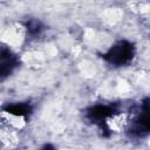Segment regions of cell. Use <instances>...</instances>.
I'll return each instance as SVG.
<instances>
[{
	"label": "cell",
	"mask_w": 150,
	"mask_h": 150,
	"mask_svg": "<svg viewBox=\"0 0 150 150\" xmlns=\"http://www.w3.org/2000/svg\"><path fill=\"white\" fill-rule=\"evenodd\" d=\"M132 56H134V47L130 42L127 41L117 42L105 54V59L116 66H122L128 63L132 59Z\"/></svg>",
	"instance_id": "6da1fadb"
},
{
	"label": "cell",
	"mask_w": 150,
	"mask_h": 150,
	"mask_svg": "<svg viewBox=\"0 0 150 150\" xmlns=\"http://www.w3.org/2000/svg\"><path fill=\"white\" fill-rule=\"evenodd\" d=\"M135 122H136L135 124H136L137 131L139 134L150 131V103H146L143 105L142 111L139 112Z\"/></svg>",
	"instance_id": "7a4b0ae2"
},
{
	"label": "cell",
	"mask_w": 150,
	"mask_h": 150,
	"mask_svg": "<svg viewBox=\"0 0 150 150\" xmlns=\"http://www.w3.org/2000/svg\"><path fill=\"white\" fill-rule=\"evenodd\" d=\"M15 67V57L11 54V52H6L2 49L1 52V75L6 76L11 73V70Z\"/></svg>",
	"instance_id": "3957f363"
},
{
	"label": "cell",
	"mask_w": 150,
	"mask_h": 150,
	"mask_svg": "<svg viewBox=\"0 0 150 150\" xmlns=\"http://www.w3.org/2000/svg\"><path fill=\"white\" fill-rule=\"evenodd\" d=\"M28 26L32 27V25H28ZM30 27H28V30L30 29ZM34 28H39V22H35V23H34ZM38 32H39L38 29H34V33H38Z\"/></svg>",
	"instance_id": "277c9868"
}]
</instances>
